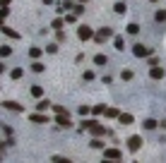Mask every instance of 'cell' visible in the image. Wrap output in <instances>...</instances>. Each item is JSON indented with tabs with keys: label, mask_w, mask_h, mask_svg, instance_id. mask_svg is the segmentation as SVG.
I'll return each mask as SVG.
<instances>
[{
	"label": "cell",
	"mask_w": 166,
	"mask_h": 163,
	"mask_svg": "<svg viewBox=\"0 0 166 163\" xmlns=\"http://www.w3.org/2000/svg\"><path fill=\"white\" fill-rule=\"evenodd\" d=\"M132 55H135V58H149V55H152V48L145 46V43H135L132 46Z\"/></svg>",
	"instance_id": "cell-1"
},
{
	"label": "cell",
	"mask_w": 166,
	"mask_h": 163,
	"mask_svg": "<svg viewBox=\"0 0 166 163\" xmlns=\"http://www.w3.org/2000/svg\"><path fill=\"white\" fill-rule=\"evenodd\" d=\"M92 36H94V29H92V27L82 24V27L77 29V38H80V41H89Z\"/></svg>",
	"instance_id": "cell-2"
},
{
	"label": "cell",
	"mask_w": 166,
	"mask_h": 163,
	"mask_svg": "<svg viewBox=\"0 0 166 163\" xmlns=\"http://www.w3.org/2000/svg\"><path fill=\"white\" fill-rule=\"evenodd\" d=\"M111 36H113V29H111V27H104L101 29V31H99V34H94V41H96V43H104V41H106V38H111Z\"/></svg>",
	"instance_id": "cell-3"
},
{
	"label": "cell",
	"mask_w": 166,
	"mask_h": 163,
	"mask_svg": "<svg viewBox=\"0 0 166 163\" xmlns=\"http://www.w3.org/2000/svg\"><path fill=\"white\" fill-rule=\"evenodd\" d=\"M120 151L118 149H104V158H108V161H120Z\"/></svg>",
	"instance_id": "cell-4"
},
{
	"label": "cell",
	"mask_w": 166,
	"mask_h": 163,
	"mask_svg": "<svg viewBox=\"0 0 166 163\" xmlns=\"http://www.w3.org/2000/svg\"><path fill=\"white\" fill-rule=\"evenodd\" d=\"M87 130H89V132H92V134H96V137H101V134H106V130H104V125H99V122H89V127H87Z\"/></svg>",
	"instance_id": "cell-5"
},
{
	"label": "cell",
	"mask_w": 166,
	"mask_h": 163,
	"mask_svg": "<svg viewBox=\"0 0 166 163\" xmlns=\"http://www.w3.org/2000/svg\"><path fill=\"white\" fill-rule=\"evenodd\" d=\"M55 115H58V118H55L53 122H58L60 127H70V125H72V122H70V118H67V113H55Z\"/></svg>",
	"instance_id": "cell-6"
},
{
	"label": "cell",
	"mask_w": 166,
	"mask_h": 163,
	"mask_svg": "<svg viewBox=\"0 0 166 163\" xmlns=\"http://www.w3.org/2000/svg\"><path fill=\"white\" fill-rule=\"evenodd\" d=\"M149 77H152V79H161V77H164V67H159V65H152V70H149Z\"/></svg>",
	"instance_id": "cell-7"
},
{
	"label": "cell",
	"mask_w": 166,
	"mask_h": 163,
	"mask_svg": "<svg viewBox=\"0 0 166 163\" xmlns=\"http://www.w3.org/2000/svg\"><path fill=\"white\" fill-rule=\"evenodd\" d=\"M2 106H5V108L7 110H17V113H22V103H17V101H2Z\"/></svg>",
	"instance_id": "cell-8"
},
{
	"label": "cell",
	"mask_w": 166,
	"mask_h": 163,
	"mask_svg": "<svg viewBox=\"0 0 166 163\" xmlns=\"http://www.w3.org/2000/svg\"><path fill=\"white\" fill-rule=\"evenodd\" d=\"M140 146H142V139H140V137H130L128 139V149L130 151H137Z\"/></svg>",
	"instance_id": "cell-9"
},
{
	"label": "cell",
	"mask_w": 166,
	"mask_h": 163,
	"mask_svg": "<svg viewBox=\"0 0 166 163\" xmlns=\"http://www.w3.org/2000/svg\"><path fill=\"white\" fill-rule=\"evenodd\" d=\"M31 122H36V125H44V122H48V118L46 115H41V110H39V113H31Z\"/></svg>",
	"instance_id": "cell-10"
},
{
	"label": "cell",
	"mask_w": 166,
	"mask_h": 163,
	"mask_svg": "<svg viewBox=\"0 0 166 163\" xmlns=\"http://www.w3.org/2000/svg\"><path fill=\"white\" fill-rule=\"evenodd\" d=\"M29 94H31V96H34V99H41V96H44V89H41V86H39V84H34V86H31V89H29Z\"/></svg>",
	"instance_id": "cell-11"
},
{
	"label": "cell",
	"mask_w": 166,
	"mask_h": 163,
	"mask_svg": "<svg viewBox=\"0 0 166 163\" xmlns=\"http://www.w3.org/2000/svg\"><path fill=\"white\" fill-rule=\"evenodd\" d=\"M0 31H2V34H7L10 38H15V41H17V38H19V34H17V31H15V29H10V27H0Z\"/></svg>",
	"instance_id": "cell-12"
},
{
	"label": "cell",
	"mask_w": 166,
	"mask_h": 163,
	"mask_svg": "<svg viewBox=\"0 0 166 163\" xmlns=\"http://www.w3.org/2000/svg\"><path fill=\"white\" fill-rule=\"evenodd\" d=\"M157 125H159V122H157L154 118H147L145 122H142V127H145V130H157Z\"/></svg>",
	"instance_id": "cell-13"
},
{
	"label": "cell",
	"mask_w": 166,
	"mask_h": 163,
	"mask_svg": "<svg viewBox=\"0 0 166 163\" xmlns=\"http://www.w3.org/2000/svg\"><path fill=\"white\" fill-rule=\"evenodd\" d=\"M118 120H120V125H132V115H128V113H120Z\"/></svg>",
	"instance_id": "cell-14"
},
{
	"label": "cell",
	"mask_w": 166,
	"mask_h": 163,
	"mask_svg": "<svg viewBox=\"0 0 166 163\" xmlns=\"http://www.w3.org/2000/svg\"><path fill=\"white\" fill-rule=\"evenodd\" d=\"M113 10H116V15H123V12H125V0H118V2L113 5Z\"/></svg>",
	"instance_id": "cell-15"
},
{
	"label": "cell",
	"mask_w": 166,
	"mask_h": 163,
	"mask_svg": "<svg viewBox=\"0 0 166 163\" xmlns=\"http://www.w3.org/2000/svg\"><path fill=\"white\" fill-rule=\"evenodd\" d=\"M104 113H106V118H118V115H120L118 108H104Z\"/></svg>",
	"instance_id": "cell-16"
},
{
	"label": "cell",
	"mask_w": 166,
	"mask_h": 163,
	"mask_svg": "<svg viewBox=\"0 0 166 163\" xmlns=\"http://www.w3.org/2000/svg\"><path fill=\"white\" fill-rule=\"evenodd\" d=\"M132 77H135V72H132V70H123V72H120V79H123V82H130Z\"/></svg>",
	"instance_id": "cell-17"
},
{
	"label": "cell",
	"mask_w": 166,
	"mask_h": 163,
	"mask_svg": "<svg viewBox=\"0 0 166 163\" xmlns=\"http://www.w3.org/2000/svg\"><path fill=\"white\" fill-rule=\"evenodd\" d=\"M46 108H51V101H46V99H41L36 103V110H46Z\"/></svg>",
	"instance_id": "cell-18"
},
{
	"label": "cell",
	"mask_w": 166,
	"mask_h": 163,
	"mask_svg": "<svg viewBox=\"0 0 166 163\" xmlns=\"http://www.w3.org/2000/svg\"><path fill=\"white\" fill-rule=\"evenodd\" d=\"M106 63H108L106 55H94V65H106Z\"/></svg>",
	"instance_id": "cell-19"
},
{
	"label": "cell",
	"mask_w": 166,
	"mask_h": 163,
	"mask_svg": "<svg viewBox=\"0 0 166 163\" xmlns=\"http://www.w3.org/2000/svg\"><path fill=\"white\" fill-rule=\"evenodd\" d=\"M0 55H2V58L12 55V46H0Z\"/></svg>",
	"instance_id": "cell-20"
},
{
	"label": "cell",
	"mask_w": 166,
	"mask_h": 163,
	"mask_svg": "<svg viewBox=\"0 0 166 163\" xmlns=\"http://www.w3.org/2000/svg\"><path fill=\"white\" fill-rule=\"evenodd\" d=\"M82 79H84V82H94V79H96V74H94L92 70H87V72L82 74Z\"/></svg>",
	"instance_id": "cell-21"
},
{
	"label": "cell",
	"mask_w": 166,
	"mask_h": 163,
	"mask_svg": "<svg viewBox=\"0 0 166 163\" xmlns=\"http://www.w3.org/2000/svg\"><path fill=\"white\" fill-rule=\"evenodd\" d=\"M39 55H41V51H39V48H34V46H31V48H29V58H31V60H36Z\"/></svg>",
	"instance_id": "cell-22"
},
{
	"label": "cell",
	"mask_w": 166,
	"mask_h": 163,
	"mask_svg": "<svg viewBox=\"0 0 166 163\" xmlns=\"http://www.w3.org/2000/svg\"><path fill=\"white\" fill-rule=\"evenodd\" d=\"M22 67H15V70H12V72H10V77H12V79H19V77H22Z\"/></svg>",
	"instance_id": "cell-23"
},
{
	"label": "cell",
	"mask_w": 166,
	"mask_h": 163,
	"mask_svg": "<svg viewBox=\"0 0 166 163\" xmlns=\"http://www.w3.org/2000/svg\"><path fill=\"white\" fill-rule=\"evenodd\" d=\"M113 46H116V51H123V48H125V43H123V38H120V36H116Z\"/></svg>",
	"instance_id": "cell-24"
},
{
	"label": "cell",
	"mask_w": 166,
	"mask_h": 163,
	"mask_svg": "<svg viewBox=\"0 0 166 163\" xmlns=\"http://www.w3.org/2000/svg\"><path fill=\"white\" fill-rule=\"evenodd\" d=\"M89 146H92V149H104V142H101V139H92Z\"/></svg>",
	"instance_id": "cell-25"
},
{
	"label": "cell",
	"mask_w": 166,
	"mask_h": 163,
	"mask_svg": "<svg viewBox=\"0 0 166 163\" xmlns=\"http://www.w3.org/2000/svg\"><path fill=\"white\" fill-rule=\"evenodd\" d=\"M154 19L157 22H166V10H159L157 15H154Z\"/></svg>",
	"instance_id": "cell-26"
},
{
	"label": "cell",
	"mask_w": 166,
	"mask_h": 163,
	"mask_svg": "<svg viewBox=\"0 0 166 163\" xmlns=\"http://www.w3.org/2000/svg\"><path fill=\"white\" fill-rule=\"evenodd\" d=\"M125 31H128V34H132V36H135V34H137V31H140V27H137V24H128V29H125Z\"/></svg>",
	"instance_id": "cell-27"
},
{
	"label": "cell",
	"mask_w": 166,
	"mask_h": 163,
	"mask_svg": "<svg viewBox=\"0 0 166 163\" xmlns=\"http://www.w3.org/2000/svg\"><path fill=\"white\" fill-rule=\"evenodd\" d=\"M10 15V10H7V5H0V19H5Z\"/></svg>",
	"instance_id": "cell-28"
},
{
	"label": "cell",
	"mask_w": 166,
	"mask_h": 163,
	"mask_svg": "<svg viewBox=\"0 0 166 163\" xmlns=\"http://www.w3.org/2000/svg\"><path fill=\"white\" fill-rule=\"evenodd\" d=\"M31 70H34V72H44V63H39V60H36V63L31 65Z\"/></svg>",
	"instance_id": "cell-29"
},
{
	"label": "cell",
	"mask_w": 166,
	"mask_h": 163,
	"mask_svg": "<svg viewBox=\"0 0 166 163\" xmlns=\"http://www.w3.org/2000/svg\"><path fill=\"white\" fill-rule=\"evenodd\" d=\"M53 29L60 31V29H63V19H53Z\"/></svg>",
	"instance_id": "cell-30"
},
{
	"label": "cell",
	"mask_w": 166,
	"mask_h": 163,
	"mask_svg": "<svg viewBox=\"0 0 166 163\" xmlns=\"http://www.w3.org/2000/svg\"><path fill=\"white\" fill-rule=\"evenodd\" d=\"M75 19H77V15H75V12H70V15L65 17V22H67V24H75Z\"/></svg>",
	"instance_id": "cell-31"
},
{
	"label": "cell",
	"mask_w": 166,
	"mask_h": 163,
	"mask_svg": "<svg viewBox=\"0 0 166 163\" xmlns=\"http://www.w3.org/2000/svg\"><path fill=\"white\" fill-rule=\"evenodd\" d=\"M92 113H94V115H99V113H104V103H99V106H94V108H92Z\"/></svg>",
	"instance_id": "cell-32"
},
{
	"label": "cell",
	"mask_w": 166,
	"mask_h": 163,
	"mask_svg": "<svg viewBox=\"0 0 166 163\" xmlns=\"http://www.w3.org/2000/svg\"><path fill=\"white\" fill-rule=\"evenodd\" d=\"M70 158H65V156H53V163H67Z\"/></svg>",
	"instance_id": "cell-33"
},
{
	"label": "cell",
	"mask_w": 166,
	"mask_h": 163,
	"mask_svg": "<svg viewBox=\"0 0 166 163\" xmlns=\"http://www.w3.org/2000/svg\"><path fill=\"white\" fill-rule=\"evenodd\" d=\"M72 7H75V15H82V12H84V5H82V2H80V5H72Z\"/></svg>",
	"instance_id": "cell-34"
},
{
	"label": "cell",
	"mask_w": 166,
	"mask_h": 163,
	"mask_svg": "<svg viewBox=\"0 0 166 163\" xmlns=\"http://www.w3.org/2000/svg\"><path fill=\"white\" fill-rule=\"evenodd\" d=\"M46 51H48V53H58V46L51 43V46H46Z\"/></svg>",
	"instance_id": "cell-35"
},
{
	"label": "cell",
	"mask_w": 166,
	"mask_h": 163,
	"mask_svg": "<svg viewBox=\"0 0 166 163\" xmlns=\"http://www.w3.org/2000/svg\"><path fill=\"white\" fill-rule=\"evenodd\" d=\"M89 110H92V108H89V106H80V113H82V115H87Z\"/></svg>",
	"instance_id": "cell-36"
},
{
	"label": "cell",
	"mask_w": 166,
	"mask_h": 163,
	"mask_svg": "<svg viewBox=\"0 0 166 163\" xmlns=\"http://www.w3.org/2000/svg\"><path fill=\"white\" fill-rule=\"evenodd\" d=\"M0 72H5V65H2V63H0Z\"/></svg>",
	"instance_id": "cell-37"
},
{
	"label": "cell",
	"mask_w": 166,
	"mask_h": 163,
	"mask_svg": "<svg viewBox=\"0 0 166 163\" xmlns=\"http://www.w3.org/2000/svg\"><path fill=\"white\" fill-rule=\"evenodd\" d=\"M7 2H10V0H0V5H7Z\"/></svg>",
	"instance_id": "cell-38"
},
{
	"label": "cell",
	"mask_w": 166,
	"mask_h": 163,
	"mask_svg": "<svg viewBox=\"0 0 166 163\" xmlns=\"http://www.w3.org/2000/svg\"><path fill=\"white\" fill-rule=\"evenodd\" d=\"M51 2H53V0H44V5H51Z\"/></svg>",
	"instance_id": "cell-39"
},
{
	"label": "cell",
	"mask_w": 166,
	"mask_h": 163,
	"mask_svg": "<svg viewBox=\"0 0 166 163\" xmlns=\"http://www.w3.org/2000/svg\"><path fill=\"white\" fill-rule=\"evenodd\" d=\"M149 2H157V0H149Z\"/></svg>",
	"instance_id": "cell-40"
},
{
	"label": "cell",
	"mask_w": 166,
	"mask_h": 163,
	"mask_svg": "<svg viewBox=\"0 0 166 163\" xmlns=\"http://www.w3.org/2000/svg\"><path fill=\"white\" fill-rule=\"evenodd\" d=\"M80 2H87V0H80Z\"/></svg>",
	"instance_id": "cell-41"
}]
</instances>
